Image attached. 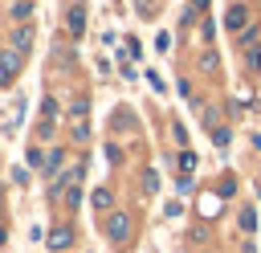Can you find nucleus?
<instances>
[{
	"label": "nucleus",
	"mask_w": 261,
	"mask_h": 253,
	"mask_svg": "<svg viewBox=\"0 0 261 253\" xmlns=\"http://www.w3.org/2000/svg\"><path fill=\"white\" fill-rule=\"evenodd\" d=\"M106 237H110L114 245H122V241L130 237V216H126V212H114V216L106 220Z\"/></svg>",
	"instance_id": "1"
},
{
	"label": "nucleus",
	"mask_w": 261,
	"mask_h": 253,
	"mask_svg": "<svg viewBox=\"0 0 261 253\" xmlns=\"http://www.w3.org/2000/svg\"><path fill=\"white\" fill-rule=\"evenodd\" d=\"M8 41H12V49H16V53H29V49H33V24H16Z\"/></svg>",
	"instance_id": "2"
},
{
	"label": "nucleus",
	"mask_w": 261,
	"mask_h": 253,
	"mask_svg": "<svg viewBox=\"0 0 261 253\" xmlns=\"http://www.w3.org/2000/svg\"><path fill=\"white\" fill-rule=\"evenodd\" d=\"M0 61H4L0 82H4V86H12V78H16V69H20V53H16V49H4V57H0Z\"/></svg>",
	"instance_id": "3"
},
{
	"label": "nucleus",
	"mask_w": 261,
	"mask_h": 253,
	"mask_svg": "<svg viewBox=\"0 0 261 253\" xmlns=\"http://www.w3.org/2000/svg\"><path fill=\"white\" fill-rule=\"evenodd\" d=\"M65 29H69L73 37H82V33H86V8H82V4H73V8L65 12Z\"/></svg>",
	"instance_id": "4"
},
{
	"label": "nucleus",
	"mask_w": 261,
	"mask_h": 253,
	"mask_svg": "<svg viewBox=\"0 0 261 253\" xmlns=\"http://www.w3.org/2000/svg\"><path fill=\"white\" fill-rule=\"evenodd\" d=\"M69 241H73V233H69V229H53V233H49V249H53V253L69 249Z\"/></svg>",
	"instance_id": "5"
},
{
	"label": "nucleus",
	"mask_w": 261,
	"mask_h": 253,
	"mask_svg": "<svg viewBox=\"0 0 261 253\" xmlns=\"http://www.w3.org/2000/svg\"><path fill=\"white\" fill-rule=\"evenodd\" d=\"M245 20H249V16H245L241 4H232V8L224 12V24H228V29H241V33H245Z\"/></svg>",
	"instance_id": "6"
},
{
	"label": "nucleus",
	"mask_w": 261,
	"mask_h": 253,
	"mask_svg": "<svg viewBox=\"0 0 261 253\" xmlns=\"http://www.w3.org/2000/svg\"><path fill=\"white\" fill-rule=\"evenodd\" d=\"M90 204H94V208H110V188H98V192L90 196Z\"/></svg>",
	"instance_id": "7"
},
{
	"label": "nucleus",
	"mask_w": 261,
	"mask_h": 253,
	"mask_svg": "<svg viewBox=\"0 0 261 253\" xmlns=\"http://www.w3.org/2000/svg\"><path fill=\"white\" fill-rule=\"evenodd\" d=\"M29 12H33V4H29V0H16V4H12V16H16V20H24Z\"/></svg>",
	"instance_id": "8"
},
{
	"label": "nucleus",
	"mask_w": 261,
	"mask_h": 253,
	"mask_svg": "<svg viewBox=\"0 0 261 253\" xmlns=\"http://www.w3.org/2000/svg\"><path fill=\"white\" fill-rule=\"evenodd\" d=\"M86 110H90V102H86V98H73V102H69V114H73V118H82Z\"/></svg>",
	"instance_id": "9"
},
{
	"label": "nucleus",
	"mask_w": 261,
	"mask_h": 253,
	"mask_svg": "<svg viewBox=\"0 0 261 253\" xmlns=\"http://www.w3.org/2000/svg\"><path fill=\"white\" fill-rule=\"evenodd\" d=\"M143 192H159V175L155 171H143Z\"/></svg>",
	"instance_id": "10"
},
{
	"label": "nucleus",
	"mask_w": 261,
	"mask_h": 253,
	"mask_svg": "<svg viewBox=\"0 0 261 253\" xmlns=\"http://www.w3.org/2000/svg\"><path fill=\"white\" fill-rule=\"evenodd\" d=\"M61 159H65V151H53V155L45 159V171H57V167H61Z\"/></svg>",
	"instance_id": "11"
},
{
	"label": "nucleus",
	"mask_w": 261,
	"mask_h": 253,
	"mask_svg": "<svg viewBox=\"0 0 261 253\" xmlns=\"http://www.w3.org/2000/svg\"><path fill=\"white\" fill-rule=\"evenodd\" d=\"M241 224L253 233V229H257V212H253V208H245V212H241Z\"/></svg>",
	"instance_id": "12"
},
{
	"label": "nucleus",
	"mask_w": 261,
	"mask_h": 253,
	"mask_svg": "<svg viewBox=\"0 0 261 253\" xmlns=\"http://www.w3.org/2000/svg\"><path fill=\"white\" fill-rule=\"evenodd\" d=\"M179 167H184V171H192V167H196V155H192V151H184V155H179Z\"/></svg>",
	"instance_id": "13"
},
{
	"label": "nucleus",
	"mask_w": 261,
	"mask_h": 253,
	"mask_svg": "<svg viewBox=\"0 0 261 253\" xmlns=\"http://www.w3.org/2000/svg\"><path fill=\"white\" fill-rule=\"evenodd\" d=\"M261 65V49H249V69H257Z\"/></svg>",
	"instance_id": "14"
},
{
	"label": "nucleus",
	"mask_w": 261,
	"mask_h": 253,
	"mask_svg": "<svg viewBox=\"0 0 261 253\" xmlns=\"http://www.w3.org/2000/svg\"><path fill=\"white\" fill-rule=\"evenodd\" d=\"M257 151H261V135H257Z\"/></svg>",
	"instance_id": "15"
}]
</instances>
